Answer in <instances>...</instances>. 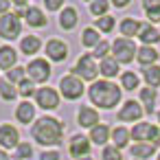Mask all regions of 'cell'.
Returning a JSON list of instances; mask_svg holds the SVG:
<instances>
[{
    "mask_svg": "<svg viewBox=\"0 0 160 160\" xmlns=\"http://www.w3.org/2000/svg\"><path fill=\"white\" fill-rule=\"evenodd\" d=\"M44 7H46V11H57V9L62 11L66 5L62 2V0H44Z\"/></svg>",
    "mask_w": 160,
    "mask_h": 160,
    "instance_id": "40",
    "label": "cell"
},
{
    "mask_svg": "<svg viewBox=\"0 0 160 160\" xmlns=\"http://www.w3.org/2000/svg\"><path fill=\"white\" fill-rule=\"evenodd\" d=\"M33 118H35V105H33L31 101H22V103L16 108V121L29 125V123H33Z\"/></svg>",
    "mask_w": 160,
    "mask_h": 160,
    "instance_id": "22",
    "label": "cell"
},
{
    "mask_svg": "<svg viewBox=\"0 0 160 160\" xmlns=\"http://www.w3.org/2000/svg\"><path fill=\"white\" fill-rule=\"evenodd\" d=\"M138 40L142 42V46H153L156 48V44L160 42V31L151 24H142L140 31H138Z\"/></svg>",
    "mask_w": 160,
    "mask_h": 160,
    "instance_id": "20",
    "label": "cell"
},
{
    "mask_svg": "<svg viewBox=\"0 0 160 160\" xmlns=\"http://www.w3.org/2000/svg\"><path fill=\"white\" fill-rule=\"evenodd\" d=\"M101 158H103V160H123V153H121V149H116L114 145H105L103 151H101Z\"/></svg>",
    "mask_w": 160,
    "mask_h": 160,
    "instance_id": "39",
    "label": "cell"
},
{
    "mask_svg": "<svg viewBox=\"0 0 160 160\" xmlns=\"http://www.w3.org/2000/svg\"><path fill=\"white\" fill-rule=\"evenodd\" d=\"M22 33V22L18 13H7L0 16V38L2 40H16Z\"/></svg>",
    "mask_w": 160,
    "mask_h": 160,
    "instance_id": "8",
    "label": "cell"
},
{
    "mask_svg": "<svg viewBox=\"0 0 160 160\" xmlns=\"http://www.w3.org/2000/svg\"><path fill=\"white\" fill-rule=\"evenodd\" d=\"M22 16L27 18V22H29V27H31V29H44V27L48 24V20H46L44 11H42L40 7H27Z\"/></svg>",
    "mask_w": 160,
    "mask_h": 160,
    "instance_id": "15",
    "label": "cell"
},
{
    "mask_svg": "<svg viewBox=\"0 0 160 160\" xmlns=\"http://www.w3.org/2000/svg\"><path fill=\"white\" fill-rule=\"evenodd\" d=\"M136 44L134 40H127V38H116L112 42V57L118 62V64H129L136 59Z\"/></svg>",
    "mask_w": 160,
    "mask_h": 160,
    "instance_id": "6",
    "label": "cell"
},
{
    "mask_svg": "<svg viewBox=\"0 0 160 160\" xmlns=\"http://www.w3.org/2000/svg\"><path fill=\"white\" fill-rule=\"evenodd\" d=\"M140 97V105H145V112L147 114H153L156 112V99H158V90L156 88H142L138 92Z\"/></svg>",
    "mask_w": 160,
    "mask_h": 160,
    "instance_id": "23",
    "label": "cell"
},
{
    "mask_svg": "<svg viewBox=\"0 0 160 160\" xmlns=\"http://www.w3.org/2000/svg\"><path fill=\"white\" fill-rule=\"evenodd\" d=\"M20 132L11 125V123H2L0 125V147L5 149H16L20 145Z\"/></svg>",
    "mask_w": 160,
    "mask_h": 160,
    "instance_id": "13",
    "label": "cell"
},
{
    "mask_svg": "<svg viewBox=\"0 0 160 160\" xmlns=\"http://www.w3.org/2000/svg\"><path fill=\"white\" fill-rule=\"evenodd\" d=\"M33 156V145L31 142H20L16 149H13V158L16 160H27Z\"/></svg>",
    "mask_w": 160,
    "mask_h": 160,
    "instance_id": "36",
    "label": "cell"
},
{
    "mask_svg": "<svg viewBox=\"0 0 160 160\" xmlns=\"http://www.w3.org/2000/svg\"><path fill=\"white\" fill-rule=\"evenodd\" d=\"M138 88V75L132 70H125L121 75V90H136Z\"/></svg>",
    "mask_w": 160,
    "mask_h": 160,
    "instance_id": "32",
    "label": "cell"
},
{
    "mask_svg": "<svg viewBox=\"0 0 160 160\" xmlns=\"http://www.w3.org/2000/svg\"><path fill=\"white\" fill-rule=\"evenodd\" d=\"M0 160H9V156H7V151H0Z\"/></svg>",
    "mask_w": 160,
    "mask_h": 160,
    "instance_id": "44",
    "label": "cell"
},
{
    "mask_svg": "<svg viewBox=\"0 0 160 160\" xmlns=\"http://www.w3.org/2000/svg\"><path fill=\"white\" fill-rule=\"evenodd\" d=\"M66 57H68V44L64 40L53 38V40L46 42V59H51L55 64H62Z\"/></svg>",
    "mask_w": 160,
    "mask_h": 160,
    "instance_id": "11",
    "label": "cell"
},
{
    "mask_svg": "<svg viewBox=\"0 0 160 160\" xmlns=\"http://www.w3.org/2000/svg\"><path fill=\"white\" fill-rule=\"evenodd\" d=\"M51 72H53L51 70V64L44 57H33L29 62V66H27V77L33 83H46L51 79Z\"/></svg>",
    "mask_w": 160,
    "mask_h": 160,
    "instance_id": "7",
    "label": "cell"
},
{
    "mask_svg": "<svg viewBox=\"0 0 160 160\" xmlns=\"http://www.w3.org/2000/svg\"><path fill=\"white\" fill-rule=\"evenodd\" d=\"M142 114H145V110L140 108V103L134 101V99H129V101H125L121 105V110L116 112V118L121 123H134V121H140Z\"/></svg>",
    "mask_w": 160,
    "mask_h": 160,
    "instance_id": "10",
    "label": "cell"
},
{
    "mask_svg": "<svg viewBox=\"0 0 160 160\" xmlns=\"http://www.w3.org/2000/svg\"><path fill=\"white\" fill-rule=\"evenodd\" d=\"M77 123L81 127H86V129H92V127H97L101 123L99 121V112L94 108H90V105H81L77 110Z\"/></svg>",
    "mask_w": 160,
    "mask_h": 160,
    "instance_id": "14",
    "label": "cell"
},
{
    "mask_svg": "<svg viewBox=\"0 0 160 160\" xmlns=\"http://www.w3.org/2000/svg\"><path fill=\"white\" fill-rule=\"evenodd\" d=\"M83 92H86L83 81H81L79 77H75L72 72H70V75H64V77L59 79V97H64V99H68V101H77V99L83 97Z\"/></svg>",
    "mask_w": 160,
    "mask_h": 160,
    "instance_id": "4",
    "label": "cell"
},
{
    "mask_svg": "<svg viewBox=\"0 0 160 160\" xmlns=\"http://www.w3.org/2000/svg\"><path fill=\"white\" fill-rule=\"evenodd\" d=\"M108 9H110L108 0H94V2H90V13L97 16V20L103 18V16H108Z\"/></svg>",
    "mask_w": 160,
    "mask_h": 160,
    "instance_id": "35",
    "label": "cell"
},
{
    "mask_svg": "<svg viewBox=\"0 0 160 160\" xmlns=\"http://www.w3.org/2000/svg\"><path fill=\"white\" fill-rule=\"evenodd\" d=\"M35 103L42 110H57L59 108V92L55 88H38L35 90Z\"/></svg>",
    "mask_w": 160,
    "mask_h": 160,
    "instance_id": "9",
    "label": "cell"
},
{
    "mask_svg": "<svg viewBox=\"0 0 160 160\" xmlns=\"http://www.w3.org/2000/svg\"><path fill=\"white\" fill-rule=\"evenodd\" d=\"M18 66V53L11 46H0V70H11Z\"/></svg>",
    "mask_w": 160,
    "mask_h": 160,
    "instance_id": "21",
    "label": "cell"
},
{
    "mask_svg": "<svg viewBox=\"0 0 160 160\" xmlns=\"http://www.w3.org/2000/svg\"><path fill=\"white\" fill-rule=\"evenodd\" d=\"M129 129L127 127H123V125H118V127H114L112 129V136H110V140L114 142V147L116 149H123V147H127L129 145Z\"/></svg>",
    "mask_w": 160,
    "mask_h": 160,
    "instance_id": "25",
    "label": "cell"
},
{
    "mask_svg": "<svg viewBox=\"0 0 160 160\" xmlns=\"http://www.w3.org/2000/svg\"><path fill=\"white\" fill-rule=\"evenodd\" d=\"M158 160H160V153H158Z\"/></svg>",
    "mask_w": 160,
    "mask_h": 160,
    "instance_id": "47",
    "label": "cell"
},
{
    "mask_svg": "<svg viewBox=\"0 0 160 160\" xmlns=\"http://www.w3.org/2000/svg\"><path fill=\"white\" fill-rule=\"evenodd\" d=\"M110 136H112V129L105 125V123H99L97 127H92L90 129V142H94V145H99V147H105L108 145V140H110Z\"/></svg>",
    "mask_w": 160,
    "mask_h": 160,
    "instance_id": "19",
    "label": "cell"
},
{
    "mask_svg": "<svg viewBox=\"0 0 160 160\" xmlns=\"http://www.w3.org/2000/svg\"><path fill=\"white\" fill-rule=\"evenodd\" d=\"M77 22H79V13L75 7H64L59 11V27L64 31H72L77 27Z\"/></svg>",
    "mask_w": 160,
    "mask_h": 160,
    "instance_id": "16",
    "label": "cell"
},
{
    "mask_svg": "<svg viewBox=\"0 0 160 160\" xmlns=\"http://www.w3.org/2000/svg\"><path fill=\"white\" fill-rule=\"evenodd\" d=\"M142 7H145V13H147L149 22H160V2H156V0H145Z\"/></svg>",
    "mask_w": 160,
    "mask_h": 160,
    "instance_id": "31",
    "label": "cell"
},
{
    "mask_svg": "<svg viewBox=\"0 0 160 160\" xmlns=\"http://www.w3.org/2000/svg\"><path fill=\"white\" fill-rule=\"evenodd\" d=\"M99 42H101V35H99V31H97L94 27H86V29L81 31V46L94 48Z\"/></svg>",
    "mask_w": 160,
    "mask_h": 160,
    "instance_id": "27",
    "label": "cell"
},
{
    "mask_svg": "<svg viewBox=\"0 0 160 160\" xmlns=\"http://www.w3.org/2000/svg\"><path fill=\"white\" fill-rule=\"evenodd\" d=\"M112 5L121 9V7H127V5H129V0H114V2H112Z\"/></svg>",
    "mask_w": 160,
    "mask_h": 160,
    "instance_id": "43",
    "label": "cell"
},
{
    "mask_svg": "<svg viewBox=\"0 0 160 160\" xmlns=\"http://www.w3.org/2000/svg\"><path fill=\"white\" fill-rule=\"evenodd\" d=\"M31 136L35 142L44 145V147H57L64 140V123L55 116H42L33 123Z\"/></svg>",
    "mask_w": 160,
    "mask_h": 160,
    "instance_id": "1",
    "label": "cell"
},
{
    "mask_svg": "<svg viewBox=\"0 0 160 160\" xmlns=\"http://www.w3.org/2000/svg\"><path fill=\"white\" fill-rule=\"evenodd\" d=\"M16 88H18V94H20V97H24V101H27V99H29V97H31V94L35 92V83H33V81L29 79V77H27V79H24L22 83H18Z\"/></svg>",
    "mask_w": 160,
    "mask_h": 160,
    "instance_id": "37",
    "label": "cell"
},
{
    "mask_svg": "<svg viewBox=\"0 0 160 160\" xmlns=\"http://www.w3.org/2000/svg\"><path fill=\"white\" fill-rule=\"evenodd\" d=\"M129 136L136 142H145V145H160V127H156L153 123H134V127L129 129Z\"/></svg>",
    "mask_w": 160,
    "mask_h": 160,
    "instance_id": "3",
    "label": "cell"
},
{
    "mask_svg": "<svg viewBox=\"0 0 160 160\" xmlns=\"http://www.w3.org/2000/svg\"><path fill=\"white\" fill-rule=\"evenodd\" d=\"M114 27H116V20H114V16H103V18H99L97 22H94V29L99 31V33H112L114 31Z\"/></svg>",
    "mask_w": 160,
    "mask_h": 160,
    "instance_id": "30",
    "label": "cell"
},
{
    "mask_svg": "<svg viewBox=\"0 0 160 160\" xmlns=\"http://www.w3.org/2000/svg\"><path fill=\"white\" fill-rule=\"evenodd\" d=\"M72 75L79 77L81 81H92V83L97 81V77H99V66H97L92 53L81 55V57L77 59V64H75V68H72Z\"/></svg>",
    "mask_w": 160,
    "mask_h": 160,
    "instance_id": "5",
    "label": "cell"
},
{
    "mask_svg": "<svg viewBox=\"0 0 160 160\" xmlns=\"http://www.w3.org/2000/svg\"><path fill=\"white\" fill-rule=\"evenodd\" d=\"M40 160H62V156H59V151H55V149H46V151L40 153Z\"/></svg>",
    "mask_w": 160,
    "mask_h": 160,
    "instance_id": "41",
    "label": "cell"
},
{
    "mask_svg": "<svg viewBox=\"0 0 160 160\" xmlns=\"http://www.w3.org/2000/svg\"><path fill=\"white\" fill-rule=\"evenodd\" d=\"M88 97L92 101V105L101 108V110H112L121 103L123 90L121 86H116L114 81H105V79H97L94 83H90L88 88Z\"/></svg>",
    "mask_w": 160,
    "mask_h": 160,
    "instance_id": "2",
    "label": "cell"
},
{
    "mask_svg": "<svg viewBox=\"0 0 160 160\" xmlns=\"http://www.w3.org/2000/svg\"><path fill=\"white\" fill-rule=\"evenodd\" d=\"M0 97H2L5 101H13L18 97V88L13 83H9L7 79H0Z\"/></svg>",
    "mask_w": 160,
    "mask_h": 160,
    "instance_id": "33",
    "label": "cell"
},
{
    "mask_svg": "<svg viewBox=\"0 0 160 160\" xmlns=\"http://www.w3.org/2000/svg\"><path fill=\"white\" fill-rule=\"evenodd\" d=\"M118 72H121V64H118L112 55H110V57H105V59H101V64H99V75H103V79H105V81L114 79Z\"/></svg>",
    "mask_w": 160,
    "mask_h": 160,
    "instance_id": "18",
    "label": "cell"
},
{
    "mask_svg": "<svg viewBox=\"0 0 160 160\" xmlns=\"http://www.w3.org/2000/svg\"><path fill=\"white\" fill-rule=\"evenodd\" d=\"M81 160H92V158H81Z\"/></svg>",
    "mask_w": 160,
    "mask_h": 160,
    "instance_id": "46",
    "label": "cell"
},
{
    "mask_svg": "<svg viewBox=\"0 0 160 160\" xmlns=\"http://www.w3.org/2000/svg\"><path fill=\"white\" fill-rule=\"evenodd\" d=\"M158 57H160V53H158L153 46H140V48L136 51V59H138V64H140V66H145V68L156 66Z\"/></svg>",
    "mask_w": 160,
    "mask_h": 160,
    "instance_id": "17",
    "label": "cell"
},
{
    "mask_svg": "<svg viewBox=\"0 0 160 160\" xmlns=\"http://www.w3.org/2000/svg\"><path fill=\"white\" fill-rule=\"evenodd\" d=\"M110 53H112V44H108V42L103 40V42H99V44L94 46L92 57H97V59H105V57H110Z\"/></svg>",
    "mask_w": 160,
    "mask_h": 160,
    "instance_id": "38",
    "label": "cell"
},
{
    "mask_svg": "<svg viewBox=\"0 0 160 160\" xmlns=\"http://www.w3.org/2000/svg\"><path fill=\"white\" fill-rule=\"evenodd\" d=\"M24 79H27V68H22V66H16V68H11V70L7 72V81L13 83V86L22 83Z\"/></svg>",
    "mask_w": 160,
    "mask_h": 160,
    "instance_id": "34",
    "label": "cell"
},
{
    "mask_svg": "<svg viewBox=\"0 0 160 160\" xmlns=\"http://www.w3.org/2000/svg\"><path fill=\"white\" fill-rule=\"evenodd\" d=\"M129 151H132V156H134L136 160H140V158L145 160V158H151V156L156 153V147H153V145H145V142H136Z\"/></svg>",
    "mask_w": 160,
    "mask_h": 160,
    "instance_id": "29",
    "label": "cell"
},
{
    "mask_svg": "<svg viewBox=\"0 0 160 160\" xmlns=\"http://www.w3.org/2000/svg\"><path fill=\"white\" fill-rule=\"evenodd\" d=\"M9 9H11V2H9V0H0V16H7Z\"/></svg>",
    "mask_w": 160,
    "mask_h": 160,
    "instance_id": "42",
    "label": "cell"
},
{
    "mask_svg": "<svg viewBox=\"0 0 160 160\" xmlns=\"http://www.w3.org/2000/svg\"><path fill=\"white\" fill-rule=\"evenodd\" d=\"M156 118H158V123H160V112H158V114H156Z\"/></svg>",
    "mask_w": 160,
    "mask_h": 160,
    "instance_id": "45",
    "label": "cell"
},
{
    "mask_svg": "<svg viewBox=\"0 0 160 160\" xmlns=\"http://www.w3.org/2000/svg\"><path fill=\"white\" fill-rule=\"evenodd\" d=\"M142 79H145L147 88H156V90H158V86H160V66L156 64V66L145 68V70H142Z\"/></svg>",
    "mask_w": 160,
    "mask_h": 160,
    "instance_id": "28",
    "label": "cell"
},
{
    "mask_svg": "<svg viewBox=\"0 0 160 160\" xmlns=\"http://www.w3.org/2000/svg\"><path fill=\"white\" fill-rule=\"evenodd\" d=\"M40 48H42L40 35H27L20 40V53L22 55H35V53H40Z\"/></svg>",
    "mask_w": 160,
    "mask_h": 160,
    "instance_id": "24",
    "label": "cell"
},
{
    "mask_svg": "<svg viewBox=\"0 0 160 160\" xmlns=\"http://www.w3.org/2000/svg\"><path fill=\"white\" fill-rule=\"evenodd\" d=\"M140 27H142V24H140L136 18H123V20H121V35L127 38V40H132L134 35H138Z\"/></svg>",
    "mask_w": 160,
    "mask_h": 160,
    "instance_id": "26",
    "label": "cell"
},
{
    "mask_svg": "<svg viewBox=\"0 0 160 160\" xmlns=\"http://www.w3.org/2000/svg\"><path fill=\"white\" fill-rule=\"evenodd\" d=\"M68 153L72 158H86L90 153V138H86L83 134H72L68 140Z\"/></svg>",
    "mask_w": 160,
    "mask_h": 160,
    "instance_id": "12",
    "label": "cell"
}]
</instances>
